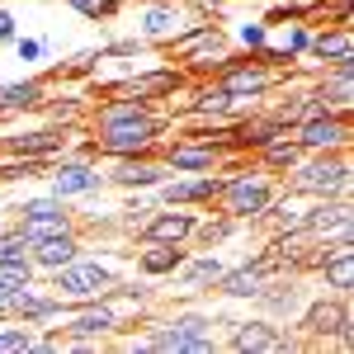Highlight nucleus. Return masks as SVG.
<instances>
[{
    "label": "nucleus",
    "instance_id": "f257e3e1",
    "mask_svg": "<svg viewBox=\"0 0 354 354\" xmlns=\"http://www.w3.org/2000/svg\"><path fill=\"white\" fill-rule=\"evenodd\" d=\"M151 137H156V118L137 113V118H123V123H109V128H104V151L128 156V151H142Z\"/></svg>",
    "mask_w": 354,
    "mask_h": 354
},
{
    "label": "nucleus",
    "instance_id": "f03ea898",
    "mask_svg": "<svg viewBox=\"0 0 354 354\" xmlns=\"http://www.w3.org/2000/svg\"><path fill=\"white\" fill-rule=\"evenodd\" d=\"M109 283V270L104 265H62L57 270V293H66V298H90V293H100Z\"/></svg>",
    "mask_w": 354,
    "mask_h": 354
},
{
    "label": "nucleus",
    "instance_id": "7ed1b4c3",
    "mask_svg": "<svg viewBox=\"0 0 354 354\" xmlns=\"http://www.w3.org/2000/svg\"><path fill=\"white\" fill-rule=\"evenodd\" d=\"M307 48L322 57V62H354V33H350V19H340V24L330 28V33H317V38H307Z\"/></svg>",
    "mask_w": 354,
    "mask_h": 354
},
{
    "label": "nucleus",
    "instance_id": "20e7f679",
    "mask_svg": "<svg viewBox=\"0 0 354 354\" xmlns=\"http://www.w3.org/2000/svg\"><path fill=\"white\" fill-rule=\"evenodd\" d=\"M350 312L340 307V302H322V307H312V317H307V330H317V335H340L345 345H350Z\"/></svg>",
    "mask_w": 354,
    "mask_h": 354
},
{
    "label": "nucleus",
    "instance_id": "39448f33",
    "mask_svg": "<svg viewBox=\"0 0 354 354\" xmlns=\"http://www.w3.org/2000/svg\"><path fill=\"white\" fill-rule=\"evenodd\" d=\"M180 24H185V15H180L175 0L147 5V15H142V33H147V38H170V33H180Z\"/></svg>",
    "mask_w": 354,
    "mask_h": 354
},
{
    "label": "nucleus",
    "instance_id": "423d86ee",
    "mask_svg": "<svg viewBox=\"0 0 354 354\" xmlns=\"http://www.w3.org/2000/svg\"><path fill=\"white\" fill-rule=\"evenodd\" d=\"M350 137V128L340 123V118H330V113H317V118H307V128H302V147H340Z\"/></svg>",
    "mask_w": 354,
    "mask_h": 354
},
{
    "label": "nucleus",
    "instance_id": "0eeeda50",
    "mask_svg": "<svg viewBox=\"0 0 354 354\" xmlns=\"http://www.w3.org/2000/svg\"><path fill=\"white\" fill-rule=\"evenodd\" d=\"M265 85H270V71H260V66H232L227 81H222V90H227L232 100H245V95H260Z\"/></svg>",
    "mask_w": 354,
    "mask_h": 354
},
{
    "label": "nucleus",
    "instance_id": "6e6552de",
    "mask_svg": "<svg viewBox=\"0 0 354 354\" xmlns=\"http://www.w3.org/2000/svg\"><path fill=\"white\" fill-rule=\"evenodd\" d=\"M345 175H350V170H345V161H322V165H307V170H302V189H345Z\"/></svg>",
    "mask_w": 354,
    "mask_h": 354
},
{
    "label": "nucleus",
    "instance_id": "1a4fd4ad",
    "mask_svg": "<svg viewBox=\"0 0 354 354\" xmlns=\"http://www.w3.org/2000/svg\"><path fill=\"white\" fill-rule=\"evenodd\" d=\"M57 232H66V213H24V236L28 245L48 241V236H57Z\"/></svg>",
    "mask_w": 354,
    "mask_h": 354
},
{
    "label": "nucleus",
    "instance_id": "9d476101",
    "mask_svg": "<svg viewBox=\"0 0 354 354\" xmlns=\"http://www.w3.org/2000/svg\"><path fill=\"white\" fill-rule=\"evenodd\" d=\"M232 208L236 213H265L270 208V189L260 185V180H241V185H232Z\"/></svg>",
    "mask_w": 354,
    "mask_h": 354
},
{
    "label": "nucleus",
    "instance_id": "9b49d317",
    "mask_svg": "<svg viewBox=\"0 0 354 354\" xmlns=\"http://www.w3.org/2000/svg\"><path fill=\"white\" fill-rule=\"evenodd\" d=\"M189 232H194L189 213H165V218H156L151 227H147V236H151V241H175V245L185 241Z\"/></svg>",
    "mask_w": 354,
    "mask_h": 354
},
{
    "label": "nucleus",
    "instance_id": "f8f14e48",
    "mask_svg": "<svg viewBox=\"0 0 354 354\" xmlns=\"http://www.w3.org/2000/svg\"><path fill=\"white\" fill-rule=\"evenodd\" d=\"M53 185H57V194H85V189L100 185V175H95L90 165H62L53 175Z\"/></svg>",
    "mask_w": 354,
    "mask_h": 354
},
{
    "label": "nucleus",
    "instance_id": "ddd939ff",
    "mask_svg": "<svg viewBox=\"0 0 354 354\" xmlns=\"http://www.w3.org/2000/svg\"><path fill=\"white\" fill-rule=\"evenodd\" d=\"M66 260H76V241H71L66 232H57V236H48V241H38V265L62 270Z\"/></svg>",
    "mask_w": 354,
    "mask_h": 354
},
{
    "label": "nucleus",
    "instance_id": "4468645a",
    "mask_svg": "<svg viewBox=\"0 0 354 354\" xmlns=\"http://www.w3.org/2000/svg\"><path fill=\"white\" fill-rule=\"evenodd\" d=\"M274 270V260H260L255 270H241L227 279V293H236V298H250V293H260V283H265V274Z\"/></svg>",
    "mask_w": 354,
    "mask_h": 354
},
{
    "label": "nucleus",
    "instance_id": "2eb2a0df",
    "mask_svg": "<svg viewBox=\"0 0 354 354\" xmlns=\"http://www.w3.org/2000/svg\"><path fill=\"white\" fill-rule=\"evenodd\" d=\"M19 288H28V260H0V307Z\"/></svg>",
    "mask_w": 354,
    "mask_h": 354
},
{
    "label": "nucleus",
    "instance_id": "dca6fc26",
    "mask_svg": "<svg viewBox=\"0 0 354 354\" xmlns=\"http://www.w3.org/2000/svg\"><path fill=\"white\" fill-rule=\"evenodd\" d=\"M38 100H43V85H38V81L5 85V90H0V109H33Z\"/></svg>",
    "mask_w": 354,
    "mask_h": 354
},
{
    "label": "nucleus",
    "instance_id": "f3484780",
    "mask_svg": "<svg viewBox=\"0 0 354 354\" xmlns=\"http://www.w3.org/2000/svg\"><path fill=\"white\" fill-rule=\"evenodd\" d=\"M274 137H279V118H260V123H241L232 142H245V147H270Z\"/></svg>",
    "mask_w": 354,
    "mask_h": 354
},
{
    "label": "nucleus",
    "instance_id": "a211bd4d",
    "mask_svg": "<svg viewBox=\"0 0 354 354\" xmlns=\"http://www.w3.org/2000/svg\"><path fill=\"white\" fill-rule=\"evenodd\" d=\"M232 345H236V350H283V340H279L270 326H241Z\"/></svg>",
    "mask_w": 354,
    "mask_h": 354
},
{
    "label": "nucleus",
    "instance_id": "6ab92c4d",
    "mask_svg": "<svg viewBox=\"0 0 354 354\" xmlns=\"http://www.w3.org/2000/svg\"><path fill=\"white\" fill-rule=\"evenodd\" d=\"M218 189H222V185L208 175V180H189V185H170L165 198H170V203H189V198H213Z\"/></svg>",
    "mask_w": 354,
    "mask_h": 354
},
{
    "label": "nucleus",
    "instance_id": "aec40b11",
    "mask_svg": "<svg viewBox=\"0 0 354 354\" xmlns=\"http://www.w3.org/2000/svg\"><path fill=\"white\" fill-rule=\"evenodd\" d=\"M326 279L335 283V288H350V279H354V250H350V241L326 260Z\"/></svg>",
    "mask_w": 354,
    "mask_h": 354
},
{
    "label": "nucleus",
    "instance_id": "412c9836",
    "mask_svg": "<svg viewBox=\"0 0 354 354\" xmlns=\"http://www.w3.org/2000/svg\"><path fill=\"white\" fill-rule=\"evenodd\" d=\"M175 85H180L175 71H151V76L133 81V95H137V100H147V95H165V90H175Z\"/></svg>",
    "mask_w": 354,
    "mask_h": 354
},
{
    "label": "nucleus",
    "instance_id": "4be33fe9",
    "mask_svg": "<svg viewBox=\"0 0 354 354\" xmlns=\"http://www.w3.org/2000/svg\"><path fill=\"white\" fill-rule=\"evenodd\" d=\"M62 137L53 133H28V137H10V151H19V156H43V151H53Z\"/></svg>",
    "mask_w": 354,
    "mask_h": 354
},
{
    "label": "nucleus",
    "instance_id": "5701e85b",
    "mask_svg": "<svg viewBox=\"0 0 354 354\" xmlns=\"http://www.w3.org/2000/svg\"><path fill=\"white\" fill-rule=\"evenodd\" d=\"M175 265H180L175 241H170V245H156V250H147V255H142V270H147V274H165V270H175Z\"/></svg>",
    "mask_w": 354,
    "mask_h": 354
},
{
    "label": "nucleus",
    "instance_id": "b1692460",
    "mask_svg": "<svg viewBox=\"0 0 354 354\" xmlns=\"http://www.w3.org/2000/svg\"><path fill=\"white\" fill-rule=\"evenodd\" d=\"M109 326H113V312H104V307H100V312H81V317L71 322L76 335H100V330H109Z\"/></svg>",
    "mask_w": 354,
    "mask_h": 354
},
{
    "label": "nucleus",
    "instance_id": "393cba45",
    "mask_svg": "<svg viewBox=\"0 0 354 354\" xmlns=\"http://www.w3.org/2000/svg\"><path fill=\"white\" fill-rule=\"evenodd\" d=\"M170 161H175V165H189V170H203V165H213V151H208V147H175V151H170Z\"/></svg>",
    "mask_w": 354,
    "mask_h": 354
},
{
    "label": "nucleus",
    "instance_id": "a878e982",
    "mask_svg": "<svg viewBox=\"0 0 354 354\" xmlns=\"http://www.w3.org/2000/svg\"><path fill=\"white\" fill-rule=\"evenodd\" d=\"M137 113H142V100H123V104H109V109L100 113V123H104V128H109V123H123V118H137Z\"/></svg>",
    "mask_w": 354,
    "mask_h": 354
},
{
    "label": "nucleus",
    "instance_id": "bb28decb",
    "mask_svg": "<svg viewBox=\"0 0 354 354\" xmlns=\"http://www.w3.org/2000/svg\"><path fill=\"white\" fill-rule=\"evenodd\" d=\"M71 10H81L85 19H109L113 15V0H66Z\"/></svg>",
    "mask_w": 354,
    "mask_h": 354
},
{
    "label": "nucleus",
    "instance_id": "cd10ccee",
    "mask_svg": "<svg viewBox=\"0 0 354 354\" xmlns=\"http://www.w3.org/2000/svg\"><path fill=\"white\" fill-rule=\"evenodd\" d=\"M227 104H232V95H227L222 85H213V90H203V95H198V109H203V113H222Z\"/></svg>",
    "mask_w": 354,
    "mask_h": 354
},
{
    "label": "nucleus",
    "instance_id": "c85d7f7f",
    "mask_svg": "<svg viewBox=\"0 0 354 354\" xmlns=\"http://www.w3.org/2000/svg\"><path fill=\"white\" fill-rule=\"evenodd\" d=\"M118 180H123V185H151L156 170H151V165H118Z\"/></svg>",
    "mask_w": 354,
    "mask_h": 354
},
{
    "label": "nucleus",
    "instance_id": "c756f323",
    "mask_svg": "<svg viewBox=\"0 0 354 354\" xmlns=\"http://www.w3.org/2000/svg\"><path fill=\"white\" fill-rule=\"evenodd\" d=\"M24 236H0V260H24Z\"/></svg>",
    "mask_w": 354,
    "mask_h": 354
},
{
    "label": "nucleus",
    "instance_id": "7c9ffc66",
    "mask_svg": "<svg viewBox=\"0 0 354 354\" xmlns=\"http://www.w3.org/2000/svg\"><path fill=\"white\" fill-rule=\"evenodd\" d=\"M203 326H208L203 317H180V322H175V335H180V340H189V335H203Z\"/></svg>",
    "mask_w": 354,
    "mask_h": 354
},
{
    "label": "nucleus",
    "instance_id": "2f4dec72",
    "mask_svg": "<svg viewBox=\"0 0 354 354\" xmlns=\"http://www.w3.org/2000/svg\"><path fill=\"white\" fill-rule=\"evenodd\" d=\"M10 350H28L24 330H5V335H0V354H10Z\"/></svg>",
    "mask_w": 354,
    "mask_h": 354
},
{
    "label": "nucleus",
    "instance_id": "473e14b6",
    "mask_svg": "<svg viewBox=\"0 0 354 354\" xmlns=\"http://www.w3.org/2000/svg\"><path fill=\"white\" fill-rule=\"evenodd\" d=\"M241 43L245 48H265V24H241Z\"/></svg>",
    "mask_w": 354,
    "mask_h": 354
},
{
    "label": "nucleus",
    "instance_id": "72a5a7b5",
    "mask_svg": "<svg viewBox=\"0 0 354 354\" xmlns=\"http://www.w3.org/2000/svg\"><path fill=\"white\" fill-rule=\"evenodd\" d=\"M270 161L274 165H293V161H298V147H274V142H270Z\"/></svg>",
    "mask_w": 354,
    "mask_h": 354
},
{
    "label": "nucleus",
    "instance_id": "f704fd0d",
    "mask_svg": "<svg viewBox=\"0 0 354 354\" xmlns=\"http://www.w3.org/2000/svg\"><path fill=\"white\" fill-rule=\"evenodd\" d=\"M38 53H43V43H33V38H19V57H24V62H33Z\"/></svg>",
    "mask_w": 354,
    "mask_h": 354
},
{
    "label": "nucleus",
    "instance_id": "c9c22d12",
    "mask_svg": "<svg viewBox=\"0 0 354 354\" xmlns=\"http://www.w3.org/2000/svg\"><path fill=\"white\" fill-rule=\"evenodd\" d=\"M218 265H213V260H203V265H198V270H194V279H218Z\"/></svg>",
    "mask_w": 354,
    "mask_h": 354
},
{
    "label": "nucleus",
    "instance_id": "e433bc0d",
    "mask_svg": "<svg viewBox=\"0 0 354 354\" xmlns=\"http://www.w3.org/2000/svg\"><path fill=\"white\" fill-rule=\"evenodd\" d=\"M5 38H15V19H10V15L0 10V43H5Z\"/></svg>",
    "mask_w": 354,
    "mask_h": 354
}]
</instances>
